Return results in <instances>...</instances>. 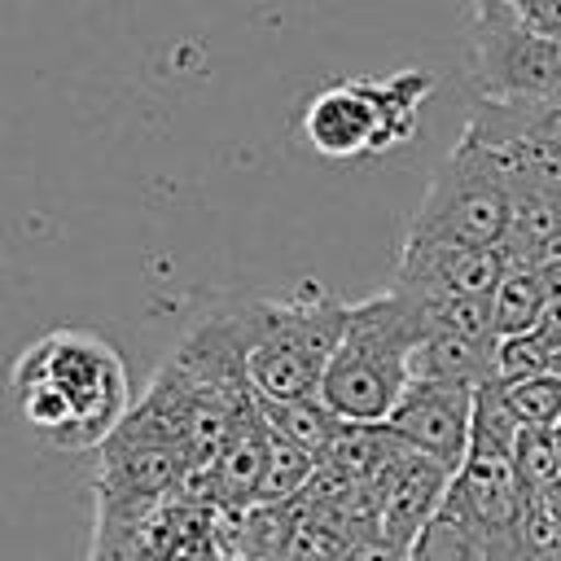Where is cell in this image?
Masks as SVG:
<instances>
[{
	"label": "cell",
	"instance_id": "obj_12",
	"mask_svg": "<svg viewBox=\"0 0 561 561\" xmlns=\"http://www.w3.org/2000/svg\"><path fill=\"white\" fill-rule=\"evenodd\" d=\"M408 561H486L482 535H478L473 517L460 508V500L451 491L438 504V513L408 543Z\"/></svg>",
	"mask_w": 561,
	"mask_h": 561
},
{
	"label": "cell",
	"instance_id": "obj_14",
	"mask_svg": "<svg viewBox=\"0 0 561 561\" xmlns=\"http://www.w3.org/2000/svg\"><path fill=\"white\" fill-rule=\"evenodd\" d=\"M316 469H320V456H311L307 447H298V443H289L272 430V451H267L259 504H294L311 486Z\"/></svg>",
	"mask_w": 561,
	"mask_h": 561
},
{
	"label": "cell",
	"instance_id": "obj_8",
	"mask_svg": "<svg viewBox=\"0 0 561 561\" xmlns=\"http://www.w3.org/2000/svg\"><path fill=\"white\" fill-rule=\"evenodd\" d=\"M473 403L478 390L443 386V381H412L390 412V430L421 456H434L447 469H460L473 438Z\"/></svg>",
	"mask_w": 561,
	"mask_h": 561
},
{
	"label": "cell",
	"instance_id": "obj_3",
	"mask_svg": "<svg viewBox=\"0 0 561 561\" xmlns=\"http://www.w3.org/2000/svg\"><path fill=\"white\" fill-rule=\"evenodd\" d=\"M351 302L311 298H245L237 307L245 333V377L259 399H316L329 359L342 342Z\"/></svg>",
	"mask_w": 561,
	"mask_h": 561
},
{
	"label": "cell",
	"instance_id": "obj_2",
	"mask_svg": "<svg viewBox=\"0 0 561 561\" xmlns=\"http://www.w3.org/2000/svg\"><path fill=\"white\" fill-rule=\"evenodd\" d=\"M425 333L430 307L399 285L351 302L342 342L320 381V403L346 425H386L412 386V359Z\"/></svg>",
	"mask_w": 561,
	"mask_h": 561
},
{
	"label": "cell",
	"instance_id": "obj_17",
	"mask_svg": "<svg viewBox=\"0 0 561 561\" xmlns=\"http://www.w3.org/2000/svg\"><path fill=\"white\" fill-rule=\"evenodd\" d=\"M346 561H408V548L390 543L386 535H368V539H359V543L351 548Z\"/></svg>",
	"mask_w": 561,
	"mask_h": 561
},
{
	"label": "cell",
	"instance_id": "obj_16",
	"mask_svg": "<svg viewBox=\"0 0 561 561\" xmlns=\"http://www.w3.org/2000/svg\"><path fill=\"white\" fill-rule=\"evenodd\" d=\"M526 26H535L539 35L557 39L561 44V0H508Z\"/></svg>",
	"mask_w": 561,
	"mask_h": 561
},
{
	"label": "cell",
	"instance_id": "obj_9",
	"mask_svg": "<svg viewBox=\"0 0 561 561\" xmlns=\"http://www.w3.org/2000/svg\"><path fill=\"white\" fill-rule=\"evenodd\" d=\"M451 478H456V469H447L434 456H421V451L408 447L394 460V469L373 486L377 491V535H386L390 543L408 548L416 539V530L447 500Z\"/></svg>",
	"mask_w": 561,
	"mask_h": 561
},
{
	"label": "cell",
	"instance_id": "obj_13",
	"mask_svg": "<svg viewBox=\"0 0 561 561\" xmlns=\"http://www.w3.org/2000/svg\"><path fill=\"white\" fill-rule=\"evenodd\" d=\"M254 399H259V394H254ZM259 412L267 416V425H272L280 438L307 447V451L320 456V460H324V451L333 447V438H337L342 425H346V421H337V416L320 403V394H316V399H259Z\"/></svg>",
	"mask_w": 561,
	"mask_h": 561
},
{
	"label": "cell",
	"instance_id": "obj_1",
	"mask_svg": "<svg viewBox=\"0 0 561 561\" xmlns=\"http://www.w3.org/2000/svg\"><path fill=\"white\" fill-rule=\"evenodd\" d=\"M9 386L26 425L61 451L101 447L131 412L123 355L88 329H53L31 342Z\"/></svg>",
	"mask_w": 561,
	"mask_h": 561
},
{
	"label": "cell",
	"instance_id": "obj_15",
	"mask_svg": "<svg viewBox=\"0 0 561 561\" xmlns=\"http://www.w3.org/2000/svg\"><path fill=\"white\" fill-rule=\"evenodd\" d=\"M508 412L526 430H557L561 425V373H535L517 381H500Z\"/></svg>",
	"mask_w": 561,
	"mask_h": 561
},
{
	"label": "cell",
	"instance_id": "obj_10",
	"mask_svg": "<svg viewBox=\"0 0 561 561\" xmlns=\"http://www.w3.org/2000/svg\"><path fill=\"white\" fill-rule=\"evenodd\" d=\"M491 355H495V342L465 337L451 329H430L425 342L416 346L412 381H443V386H460V390H482L486 381H495Z\"/></svg>",
	"mask_w": 561,
	"mask_h": 561
},
{
	"label": "cell",
	"instance_id": "obj_5",
	"mask_svg": "<svg viewBox=\"0 0 561 561\" xmlns=\"http://www.w3.org/2000/svg\"><path fill=\"white\" fill-rule=\"evenodd\" d=\"M508 224H513L508 184L495 175L482 145L460 131L451 153L434 167V175L421 193V206L412 210L403 237L500 250V241L508 237Z\"/></svg>",
	"mask_w": 561,
	"mask_h": 561
},
{
	"label": "cell",
	"instance_id": "obj_4",
	"mask_svg": "<svg viewBox=\"0 0 561 561\" xmlns=\"http://www.w3.org/2000/svg\"><path fill=\"white\" fill-rule=\"evenodd\" d=\"M430 92V70H394L386 79H333L302 105L298 131L311 153L329 162L381 158L416 136V118Z\"/></svg>",
	"mask_w": 561,
	"mask_h": 561
},
{
	"label": "cell",
	"instance_id": "obj_11",
	"mask_svg": "<svg viewBox=\"0 0 561 561\" xmlns=\"http://www.w3.org/2000/svg\"><path fill=\"white\" fill-rule=\"evenodd\" d=\"M543 320H548V294H543L539 267H504L491 294V337L513 342L535 333Z\"/></svg>",
	"mask_w": 561,
	"mask_h": 561
},
{
	"label": "cell",
	"instance_id": "obj_7",
	"mask_svg": "<svg viewBox=\"0 0 561 561\" xmlns=\"http://www.w3.org/2000/svg\"><path fill=\"white\" fill-rule=\"evenodd\" d=\"M500 276H504L500 250L403 237L399 267H394L390 285L416 294L421 302H438V298H491Z\"/></svg>",
	"mask_w": 561,
	"mask_h": 561
},
{
	"label": "cell",
	"instance_id": "obj_18",
	"mask_svg": "<svg viewBox=\"0 0 561 561\" xmlns=\"http://www.w3.org/2000/svg\"><path fill=\"white\" fill-rule=\"evenodd\" d=\"M224 561H232V557H224Z\"/></svg>",
	"mask_w": 561,
	"mask_h": 561
},
{
	"label": "cell",
	"instance_id": "obj_6",
	"mask_svg": "<svg viewBox=\"0 0 561 561\" xmlns=\"http://www.w3.org/2000/svg\"><path fill=\"white\" fill-rule=\"evenodd\" d=\"M478 96L491 105H548L561 96V44L522 22L508 0H469Z\"/></svg>",
	"mask_w": 561,
	"mask_h": 561
}]
</instances>
